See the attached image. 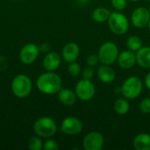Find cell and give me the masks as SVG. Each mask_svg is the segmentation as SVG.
Wrapping results in <instances>:
<instances>
[{"label":"cell","instance_id":"6da1fadb","mask_svg":"<svg viewBox=\"0 0 150 150\" xmlns=\"http://www.w3.org/2000/svg\"><path fill=\"white\" fill-rule=\"evenodd\" d=\"M38 90L47 95H54L58 93L62 88V78L54 71H47L39 76L36 80Z\"/></svg>","mask_w":150,"mask_h":150},{"label":"cell","instance_id":"7a4b0ae2","mask_svg":"<svg viewBox=\"0 0 150 150\" xmlns=\"http://www.w3.org/2000/svg\"><path fill=\"white\" fill-rule=\"evenodd\" d=\"M33 131L40 138L48 139L54 136L57 132V124L50 117H41L33 124Z\"/></svg>","mask_w":150,"mask_h":150},{"label":"cell","instance_id":"3957f363","mask_svg":"<svg viewBox=\"0 0 150 150\" xmlns=\"http://www.w3.org/2000/svg\"><path fill=\"white\" fill-rule=\"evenodd\" d=\"M11 91L18 98L28 97L33 89V83L29 76L24 74L16 76L11 83Z\"/></svg>","mask_w":150,"mask_h":150},{"label":"cell","instance_id":"277c9868","mask_svg":"<svg viewBox=\"0 0 150 150\" xmlns=\"http://www.w3.org/2000/svg\"><path fill=\"white\" fill-rule=\"evenodd\" d=\"M143 90V83L138 76L127 77L122 86L120 87V92L124 98L127 99H135L142 94Z\"/></svg>","mask_w":150,"mask_h":150},{"label":"cell","instance_id":"5b68a950","mask_svg":"<svg viewBox=\"0 0 150 150\" xmlns=\"http://www.w3.org/2000/svg\"><path fill=\"white\" fill-rule=\"evenodd\" d=\"M120 51L118 46L112 41L103 43L98 52L99 62L105 65H112L117 62Z\"/></svg>","mask_w":150,"mask_h":150},{"label":"cell","instance_id":"8992f818","mask_svg":"<svg viewBox=\"0 0 150 150\" xmlns=\"http://www.w3.org/2000/svg\"><path fill=\"white\" fill-rule=\"evenodd\" d=\"M108 26L110 30L117 34L122 35L125 34L129 28V21L127 16L120 11L111 12V15L108 18Z\"/></svg>","mask_w":150,"mask_h":150},{"label":"cell","instance_id":"52a82bcc","mask_svg":"<svg viewBox=\"0 0 150 150\" xmlns=\"http://www.w3.org/2000/svg\"><path fill=\"white\" fill-rule=\"evenodd\" d=\"M75 92L76 97L82 101H89L91 100L96 92L95 85L91 82V80L83 78L79 80L75 87Z\"/></svg>","mask_w":150,"mask_h":150},{"label":"cell","instance_id":"ba28073f","mask_svg":"<svg viewBox=\"0 0 150 150\" xmlns=\"http://www.w3.org/2000/svg\"><path fill=\"white\" fill-rule=\"evenodd\" d=\"M104 145V136L101 133L97 131L90 132L83 140V148L85 150H101Z\"/></svg>","mask_w":150,"mask_h":150},{"label":"cell","instance_id":"9c48e42d","mask_svg":"<svg viewBox=\"0 0 150 150\" xmlns=\"http://www.w3.org/2000/svg\"><path fill=\"white\" fill-rule=\"evenodd\" d=\"M40 52V47L36 44L27 43L21 48L19 52V59L24 64H32L37 60Z\"/></svg>","mask_w":150,"mask_h":150},{"label":"cell","instance_id":"30bf717a","mask_svg":"<svg viewBox=\"0 0 150 150\" xmlns=\"http://www.w3.org/2000/svg\"><path fill=\"white\" fill-rule=\"evenodd\" d=\"M150 20L149 9L141 6L136 8L131 15V22L137 28H144L148 26Z\"/></svg>","mask_w":150,"mask_h":150},{"label":"cell","instance_id":"8fae6325","mask_svg":"<svg viewBox=\"0 0 150 150\" xmlns=\"http://www.w3.org/2000/svg\"><path fill=\"white\" fill-rule=\"evenodd\" d=\"M61 130L68 135H76L83 130L82 121L76 117H67L61 124Z\"/></svg>","mask_w":150,"mask_h":150},{"label":"cell","instance_id":"7c38bea8","mask_svg":"<svg viewBox=\"0 0 150 150\" xmlns=\"http://www.w3.org/2000/svg\"><path fill=\"white\" fill-rule=\"evenodd\" d=\"M118 65L124 69H132L136 63V54L131 50H124L119 54L117 59Z\"/></svg>","mask_w":150,"mask_h":150},{"label":"cell","instance_id":"4fadbf2b","mask_svg":"<svg viewBox=\"0 0 150 150\" xmlns=\"http://www.w3.org/2000/svg\"><path fill=\"white\" fill-rule=\"evenodd\" d=\"M79 54H80V47L76 42H69L62 48V59L69 63L76 61Z\"/></svg>","mask_w":150,"mask_h":150},{"label":"cell","instance_id":"5bb4252c","mask_svg":"<svg viewBox=\"0 0 150 150\" xmlns=\"http://www.w3.org/2000/svg\"><path fill=\"white\" fill-rule=\"evenodd\" d=\"M62 57L58 53L49 52L43 58L42 65L47 71H54L60 67Z\"/></svg>","mask_w":150,"mask_h":150},{"label":"cell","instance_id":"9a60e30c","mask_svg":"<svg viewBox=\"0 0 150 150\" xmlns=\"http://www.w3.org/2000/svg\"><path fill=\"white\" fill-rule=\"evenodd\" d=\"M97 75L98 79L104 83H111L116 78V72L110 65L102 64L98 67Z\"/></svg>","mask_w":150,"mask_h":150},{"label":"cell","instance_id":"2e32d148","mask_svg":"<svg viewBox=\"0 0 150 150\" xmlns=\"http://www.w3.org/2000/svg\"><path fill=\"white\" fill-rule=\"evenodd\" d=\"M136 63L143 69H150V47L143 46L136 52Z\"/></svg>","mask_w":150,"mask_h":150},{"label":"cell","instance_id":"e0dca14e","mask_svg":"<svg viewBox=\"0 0 150 150\" xmlns=\"http://www.w3.org/2000/svg\"><path fill=\"white\" fill-rule=\"evenodd\" d=\"M76 92L69 90V89H61V91L58 92V99L61 102V104L69 106L76 103Z\"/></svg>","mask_w":150,"mask_h":150},{"label":"cell","instance_id":"ac0fdd59","mask_svg":"<svg viewBox=\"0 0 150 150\" xmlns=\"http://www.w3.org/2000/svg\"><path fill=\"white\" fill-rule=\"evenodd\" d=\"M133 145L136 150H150V134L146 133L137 134L134 139Z\"/></svg>","mask_w":150,"mask_h":150},{"label":"cell","instance_id":"d6986e66","mask_svg":"<svg viewBox=\"0 0 150 150\" xmlns=\"http://www.w3.org/2000/svg\"><path fill=\"white\" fill-rule=\"evenodd\" d=\"M111 15L110 11L105 7H98L92 12V18L98 23H103L108 20Z\"/></svg>","mask_w":150,"mask_h":150},{"label":"cell","instance_id":"ffe728a7","mask_svg":"<svg viewBox=\"0 0 150 150\" xmlns=\"http://www.w3.org/2000/svg\"><path fill=\"white\" fill-rule=\"evenodd\" d=\"M130 104L126 98H119L114 103V110L120 115H125L129 112Z\"/></svg>","mask_w":150,"mask_h":150},{"label":"cell","instance_id":"44dd1931","mask_svg":"<svg viewBox=\"0 0 150 150\" xmlns=\"http://www.w3.org/2000/svg\"><path fill=\"white\" fill-rule=\"evenodd\" d=\"M127 47L129 50L136 53L143 47V41L139 36L132 35L127 40Z\"/></svg>","mask_w":150,"mask_h":150},{"label":"cell","instance_id":"7402d4cb","mask_svg":"<svg viewBox=\"0 0 150 150\" xmlns=\"http://www.w3.org/2000/svg\"><path fill=\"white\" fill-rule=\"evenodd\" d=\"M43 142L40 136H32L27 142L28 149L30 150H40L43 149Z\"/></svg>","mask_w":150,"mask_h":150},{"label":"cell","instance_id":"603a6c76","mask_svg":"<svg viewBox=\"0 0 150 150\" xmlns=\"http://www.w3.org/2000/svg\"><path fill=\"white\" fill-rule=\"evenodd\" d=\"M68 72L72 76H77L78 75H80V73H82V69L80 64L77 63L76 61L69 62L68 67Z\"/></svg>","mask_w":150,"mask_h":150},{"label":"cell","instance_id":"cb8c5ba5","mask_svg":"<svg viewBox=\"0 0 150 150\" xmlns=\"http://www.w3.org/2000/svg\"><path fill=\"white\" fill-rule=\"evenodd\" d=\"M140 111L144 114H149L150 113V98H143L139 105Z\"/></svg>","mask_w":150,"mask_h":150},{"label":"cell","instance_id":"d4e9b609","mask_svg":"<svg viewBox=\"0 0 150 150\" xmlns=\"http://www.w3.org/2000/svg\"><path fill=\"white\" fill-rule=\"evenodd\" d=\"M111 1H112V7L118 11H121L125 10L127 4V0H111Z\"/></svg>","mask_w":150,"mask_h":150},{"label":"cell","instance_id":"484cf974","mask_svg":"<svg viewBox=\"0 0 150 150\" xmlns=\"http://www.w3.org/2000/svg\"><path fill=\"white\" fill-rule=\"evenodd\" d=\"M43 149L45 150H58L59 149V145H58L56 141L48 138V140H47L44 142Z\"/></svg>","mask_w":150,"mask_h":150},{"label":"cell","instance_id":"4316f807","mask_svg":"<svg viewBox=\"0 0 150 150\" xmlns=\"http://www.w3.org/2000/svg\"><path fill=\"white\" fill-rule=\"evenodd\" d=\"M86 63L90 67H95L99 63V59L98 54H90L86 57Z\"/></svg>","mask_w":150,"mask_h":150},{"label":"cell","instance_id":"83f0119b","mask_svg":"<svg viewBox=\"0 0 150 150\" xmlns=\"http://www.w3.org/2000/svg\"><path fill=\"white\" fill-rule=\"evenodd\" d=\"M94 75H95V71H94V69H93V67L88 66L87 68H85V69L82 71L83 78H85V79L91 80V79L93 78Z\"/></svg>","mask_w":150,"mask_h":150},{"label":"cell","instance_id":"f1b7e54d","mask_svg":"<svg viewBox=\"0 0 150 150\" xmlns=\"http://www.w3.org/2000/svg\"><path fill=\"white\" fill-rule=\"evenodd\" d=\"M50 49V47L48 44L47 43H43L40 47V51L43 52V53H48V50Z\"/></svg>","mask_w":150,"mask_h":150},{"label":"cell","instance_id":"f546056e","mask_svg":"<svg viewBox=\"0 0 150 150\" xmlns=\"http://www.w3.org/2000/svg\"><path fill=\"white\" fill-rule=\"evenodd\" d=\"M144 83H145V86L147 87V89H149L150 91V72L149 73H148L147 76H145Z\"/></svg>","mask_w":150,"mask_h":150},{"label":"cell","instance_id":"4dcf8cb0","mask_svg":"<svg viewBox=\"0 0 150 150\" xmlns=\"http://www.w3.org/2000/svg\"><path fill=\"white\" fill-rule=\"evenodd\" d=\"M91 0H76V2L80 4V5H84V4H87L88 3H90Z\"/></svg>","mask_w":150,"mask_h":150},{"label":"cell","instance_id":"1f68e13d","mask_svg":"<svg viewBox=\"0 0 150 150\" xmlns=\"http://www.w3.org/2000/svg\"><path fill=\"white\" fill-rule=\"evenodd\" d=\"M148 27H149V29L150 30V20H149V24H148Z\"/></svg>","mask_w":150,"mask_h":150},{"label":"cell","instance_id":"d6a6232c","mask_svg":"<svg viewBox=\"0 0 150 150\" xmlns=\"http://www.w3.org/2000/svg\"><path fill=\"white\" fill-rule=\"evenodd\" d=\"M129 1H131V2H137V1H140V0H129Z\"/></svg>","mask_w":150,"mask_h":150},{"label":"cell","instance_id":"836d02e7","mask_svg":"<svg viewBox=\"0 0 150 150\" xmlns=\"http://www.w3.org/2000/svg\"><path fill=\"white\" fill-rule=\"evenodd\" d=\"M149 11H150V5H149Z\"/></svg>","mask_w":150,"mask_h":150},{"label":"cell","instance_id":"e575fe53","mask_svg":"<svg viewBox=\"0 0 150 150\" xmlns=\"http://www.w3.org/2000/svg\"><path fill=\"white\" fill-rule=\"evenodd\" d=\"M148 1H150V0H148Z\"/></svg>","mask_w":150,"mask_h":150}]
</instances>
